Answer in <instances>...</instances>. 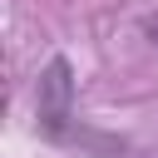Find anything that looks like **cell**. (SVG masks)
Here are the masks:
<instances>
[{
	"label": "cell",
	"mask_w": 158,
	"mask_h": 158,
	"mask_svg": "<svg viewBox=\"0 0 158 158\" xmlns=\"http://www.w3.org/2000/svg\"><path fill=\"white\" fill-rule=\"evenodd\" d=\"M35 104H40V128L49 138H69V118H74V69H69L64 54H54L40 69Z\"/></svg>",
	"instance_id": "obj_1"
}]
</instances>
